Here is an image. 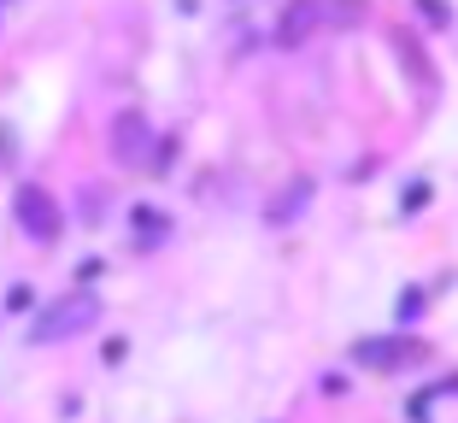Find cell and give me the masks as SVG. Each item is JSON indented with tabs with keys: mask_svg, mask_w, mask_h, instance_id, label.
<instances>
[{
	"mask_svg": "<svg viewBox=\"0 0 458 423\" xmlns=\"http://www.w3.org/2000/svg\"><path fill=\"white\" fill-rule=\"evenodd\" d=\"M95 312H100V306L89 300V294H77V300H59L54 312H41L36 335H41V342H59V335H77V329H89V324H95Z\"/></svg>",
	"mask_w": 458,
	"mask_h": 423,
	"instance_id": "1",
	"label": "cell"
},
{
	"mask_svg": "<svg viewBox=\"0 0 458 423\" xmlns=\"http://www.w3.org/2000/svg\"><path fill=\"white\" fill-rule=\"evenodd\" d=\"M18 218H24V230L36 235V241H54L59 235V212L41 189H18Z\"/></svg>",
	"mask_w": 458,
	"mask_h": 423,
	"instance_id": "2",
	"label": "cell"
},
{
	"mask_svg": "<svg viewBox=\"0 0 458 423\" xmlns=\"http://www.w3.org/2000/svg\"><path fill=\"white\" fill-rule=\"evenodd\" d=\"M423 347H411V342H364V347H352V359L359 365H405V359H418Z\"/></svg>",
	"mask_w": 458,
	"mask_h": 423,
	"instance_id": "3",
	"label": "cell"
}]
</instances>
